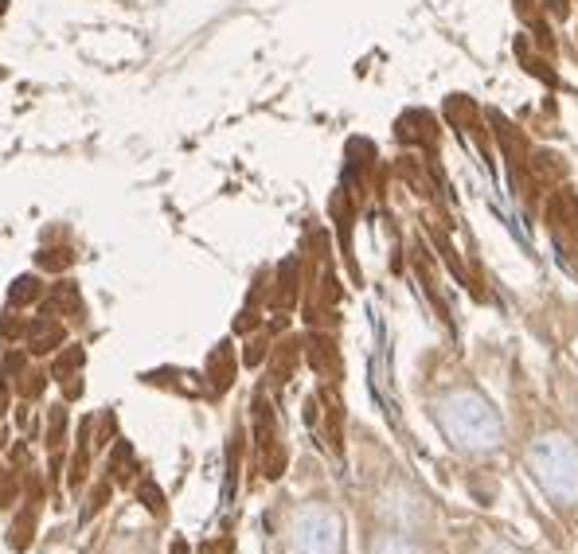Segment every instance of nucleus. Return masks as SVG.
I'll list each match as a JSON object with an SVG mask.
<instances>
[{"instance_id": "obj_1", "label": "nucleus", "mask_w": 578, "mask_h": 554, "mask_svg": "<svg viewBox=\"0 0 578 554\" xmlns=\"http://www.w3.org/2000/svg\"><path fill=\"white\" fill-rule=\"evenodd\" d=\"M536 469L539 480L547 484V492L559 504H575L578 500V453L563 441V437H547L536 449Z\"/></svg>"}, {"instance_id": "obj_2", "label": "nucleus", "mask_w": 578, "mask_h": 554, "mask_svg": "<svg viewBox=\"0 0 578 554\" xmlns=\"http://www.w3.org/2000/svg\"><path fill=\"white\" fill-rule=\"evenodd\" d=\"M28 340H32V352H51V348L63 340V328L51 324V320H36L32 332H28Z\"/></svg>"}, {"instance_id": "obj_3", "label": "nucleus", "mask_w": 578, "mask_h": 554, "mask_svg": "<svg viewBox=\"0 0 578 554\" xmlns=\"http://www.w3.org/2000/svg\"><path fill=\"white\" fill-rule=\"evenodd\" d=\"M211 375H215L211 383H215L219 391H227V387H231V375H235V367H231V348H227V344H223V348L211 356Z\"/></svg>"}, {"instance_id": "obj_4", "label": "nucleus", "mask_w": 578, "mask_h": 554, "mask_svg": "<svg viewBox=\"0 0 578 554\" xmlns=\"http://www.w3.org/2000/svg\"><path fill=\"white\" fill-rule=\"evenodd\" d=\"M36 297H40V281L36 277H20L16 289H12V301L24 305V301H36Z\"/></svg>"}, {"instance_id": "obj_5", "label": "nucleus", "mask_w": 578, "mask_h": 554, "mask_svg": "<svg viewBox=\"0 0 578 554\" xmlns=\"http://www.w3.org/2000/svg\"><path fill=\"white\" fill-rule=\"evenodd\" d=\"M141 500H145V508H149V512H161V492H157L149 480L141 484Z\"/></svg>"}, {"instance_id": "obj_6", "label": "nucleus", "mask_w": 578, "mask_h": 554, "mask_svg": "<svg viewBox=\"0 0 578 554\" xmlns=\"http://www.w3.org/2000/svg\"><path fill=\"white\" fill-rule=\"evenodd\" d=\"M79 363H83V352L75 348V352H67V359H59V363H55V375H71Z\"/></svg>"}, {"instance_id": "obj_7", "label": "nucleus", "mask_w": 578, "mask_h": 554, "mask_svg": "<svg viewBox=\"0 0 578 554\" xmlns=\"http://www.w3.org/2000/svg\"><path fill=\"white\" fill-rule=\"evenodd\" d=\"M516 12L528 20V24H539V12H536V0H516Z\"/></svg>"}, {"instance_id": "obj_8", "label": "nucleus", "mask_w": 578, "mask_h": 554, "mask_svg": "<svg viewBox=\"0 0 578 554\" xmlns=\"http://www.w3.org/2000/svg\"><path fill=\"white\" fill-rule=\"evenodd\" d=\"M547 8H551V16L567 20V12H571V0H547Z\"/></svg>"}]
</instances>
